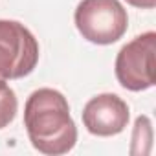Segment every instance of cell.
<instances>
[{
    "instance_id": "cell-4",
    "label": "cell",
    "mask_w": 156,
    "mask_h": 156,
    "mask_svg": "<svg viewBox=\"0 0 156 156\" xmlns=\"http://www.w3.org/2000/svg\"><path fill=\"white\" fill-rule=\"evenodd\" d=\"M39 62V42L17 20L0 19V77L6 81L30 75Z\"/></svg>"
},
{
    "instance_id": "cell-5",
    "label": "cell",
    "mask_w": 156,
    "mask_h": 156,
    "mask_svg": "<svg viewBox=\"0 0 156 156\" xmlns=\"http://www.w3.org/2000/svg\"><path fill=\"white\" fill-rule=\"evenodd\" d=\"M83 125L94 136L108 138L125 130L129 125V105L116 94H99L83 108Z\"/></svg>"
},
{
    "instance_id": "cell-3",
    "label": "cell",
    "mask_w": 156,
    "mask_h": 156,
    "mask_svg": "<svg viewBox=\"0 0 156 156\" xmlns=\"http://www.w3.org/2000/svg\"><path fill=\"white\" fill-rule=\"evenodd\" d=\"M156 70V33L145 31L127 42L116 57L118 83L130 90L141 92L154 87Z\"/></svg>"
},
{
    "instance_id": "cell-1",
    "label": "cell",
    "mask_w": 156,
    "mask_h": 156,
    "mask_svg": "<svg viewBox=\"0 0 156 156\" xmlns=\"http://www.w3.org/2000/svg\"><path fill=\"white\" fill-rule=\"evenodd\" d=\"M24 127L31 145L48 156L66 154L75 147L77 127L66 98L53 88L35 90L24 107Z\"/></svg>"
},
{
    "instance_id": "cell-8",
    "label": "cell",
    "mask_w": 156,
    "mask_h": 156,
    "mask_svg": "<svg viewBox=\"0 0 156 156\" xmlns=\"http://www.w3.org/2000/svg\"><path fill=\"white\" fill-rule=\"evenodd\" d=\"M127 4L138 9H152L156 8V0H127Z\"/></svg>"
},
{
    "instance_id": "cell-7",
    "label": "cell",
    "mask_w": 156,
    "mask_h": 156,
    "mask_svg": "<svg viewBox=\"0 0 156 156\" xmlns=\"http://www.w3.org/2000/svg\"><path fill=\"white\" fill-rule=\"evenodd\" d=\"M151 141H152V125L147 116H138L132 130V145L130 154H141V143H145L147 151L151 152Z\"/></svg>"
},
{
    "instance_id": "cell-6",
    "label": "cell",
    "mask_w": 156,
    "mask_h": 156,
    "mask_svg": "<svg viewBox=\"0 0 156 156\" xmlns=\"http://www.w3.org/2000/svg\"><path fill=\"white\" fill-rule=\"evenodd\" d=\"M17 110H19V101L13 88L8 85L6 79L0 77V129L8 127L15 119Z\"/></svg>"
},
{
    "instance_id": "cell-2",
    "label": "cell",
    "mask_w": 156,
    "mask_h": 156,
    "mask_svg": "<svg viewBox=\"0 0 156 156\" xmlns=\"http://www.w3.org/2000/svg\"><path fill=\"white\" fill-rule=\"evenodd\" d=\"M73 20L83 39L101 46L118 42L129 26L127 9L119 0H81Z\"/></svg>"
}]
</instances>
